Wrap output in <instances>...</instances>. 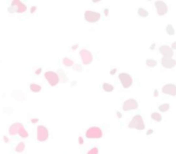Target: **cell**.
I'll list each match as a JSON object with an SVG mask.
<instances>
[{"label": "cell", "mask_w": 176, "mask_h": 154, "mask_svg": "<svg viewBox=\"0 0 176 154\" xmlns=\"http://www.w3.org/2000/svg\"><path fill=\"white\" fill-rule=\"evenodd\" d=\"M128 128L129 129H136V130H144L145 129V123L142 119V116L136 114L131 118V120L128 124Z\"/></svg>", "instance_id": "1"}, {"label": "cell", "mask_w": 176, "mask_h": 154, "mask_svg": "<svg viewBox=\"0 0 176 154\" xmlns=\"http://www.w3.org/2000/svg\"><path fill=\"white\" fill-rule=\"evenodd\" d=\"M102 130L99 126H91L86 130V137L89 140H95V138H101L102 137Z\"/></svg>", "instance_id": "2"}, {"label": "cell", "mask_w": 176, "mask_h": 154, "mask_svg": "<svg viewBox=\"0 0 176 154\" xmlns=\"http://www.w3.org/2000/svg\"><path fill=\"white\" fill-rule=\"evenodd\" d=\"M50 136V131L48 129L43 125H39L36 128V140L39 142H45Z\"/></svg>", "instance_id": "3"}, {"label": "cell", "mask_w": 176, "mask_h": 154, "mask_svg": "<svg viewBox=\"0 0 176 154\" xmlns=\"http://www.w3.org/2000/svg\"><path fill=\"white\" fill-rule=\"evenodd\" d=\"M43 76H45V80L48 82V84L51 87H56L58 83L60 82L58 74L57 72H54V71H46Z\"/></svg>", "instance_id": "4"}, {"label": "cell", "mask_w": 176, "mask_h": 154, "mask_svg": "<svg viewBox=\"0 0 176 154\" xmlns=\"http://www.w3.org/2000/svg\"><path fill=\"white\" fill-rule=\"evenodd\" d=\"M118 78H119V82H121L122 87L125 89L131 87V84H133V77L129 74H127V72H121L118 75Z\"/></svg>", "instance_id": "5"}, {"label": "cell", "mask_w": 176, "mask_h": 154, "mask_svg": "<svg viewBox=\"0 0 176 154\" xmlns=\"http://www.w3.org/2000/svg\"><path fill=\"white\" fill-rule=\"evenodd\" d=\"M100 18H101V14L99 12L91 11V10H87L85 12V19L88 23H97V22H99Z\"/></svg>", "instance_id": "6"}, {"label": "cell", "mask_w": 176, "mask_h": 154, "mask_svg": "<svg viewBox=\"0 0 176 154\" xmlns=\"http://www.w3.org/2000/svg\"><path fill=\"white\" fill-rule=\"evenodd\" d=\"M80 58H81V61L83 65H89L93 61V54L86 48L80 51Z\"/></svg>", "instance_id": "7"}, {"label": "cell", "mask_w": 176, "mask_h": 154, "mask_svg": "<svg viewBox=\"0 0 176 154\" xmlns=\"http://www.w3.org/2000/svg\"><path fill=\"white\" fill-rule=\"evenodd\" d=\"M154 7H156V11L158 13V16H165L168 13V5L162 1V0H156L154 1Z\"/></svg>", "instance_id": "8"}, {"label": "cell", "mask_w": 176, "mask_h": 154, "mask_svg": "<svg viewBox=\"0 0 176 154\" xmlns=\"http://www.w3.org/2000/svg\"><path fill=\"white\" fill-rule=\"evenodd\" d=\"M139 107V104L135 99H128L125 100L122 105V110L123 111H133V110H136Z\"/></svg>", "instance_id": "9"}, {"label": "cell", "mask_w": 176, "mask_h": 154, "mask_svg": "<svg viewBox=\"0 0 176 154\" xmlns=\"http://www.w3.org/2000/svg\"><path fill=\"white\" fill-rule=\"evenodd\" d=\"M159 52L163 57H167V58H173L174 55V49L171 48V46H168V45H163L159 47Z\"/></svg>", "instance_id": "10"}, {"label": "cell", "mask_w": 176, "mask_h": 154, "mask_svg": "<svg viewBox=\"0 0 176 154\" xmlns=\"http://www.w3.org/2000/svg\"><path fill=\"white\" fill-rule=\"evenodd\" d=\"M162 91L167 95H171V96H176V86L173 83H168L162 88Z\"/></svg>", "instance_id": "11"}, {"label": "cell", "mask_w": 176, "mask_h": 154, "mask_svg": "<svg viewBox=\"0 0 176 154\" xmlns=\"http://www.w3.org/2000/svg\"><path fill=\"white\" fill-rule=\"evenodd\" d=\"M11 6H14L17 13H24L27 11V5L23 4L21 0H11Z\"/></svg>", "instance_id": "12"}, {"label": "cell", "mask_w": 176, "mask_h": 154, "mask_svg": "<svg viewBox=\"0 0 176 154\" xmlns=\"http://www.w3.org/2000/svg\"><path fill=\"white\" fill-rule=\"evenodd\" d=\"M22 128H23L22 123H19V122L13 123V124L10 126V129H9V134L11 135V136H16V135L19 134V131H21V129H22Z\"/></svg>", "instance_id": "13"}, {"label": "cell", "mask_w": 176, "mask_h": 154, "mask_svg": "<svg viewBox=\"0 0 176 154\" xmlns=\"http://www.w3.org/2000/svg\"><path fill=\"white\" fill-rule=\"evenodd\" d=\"M162 66L165 69H173L176 66V60L173 59V58H167V57H163L162 58Z\"/></svg>", "instance_id": "14"}, {"label": "cell", "mask_w": 176, "mask_h": 154, "mask_svg": "<svg viewBox=\"0 0 176 154\" xmlns=\"http://www.w3.org/2000/svg\"><path fill=\"white\" fill-rule=\"evenodd\" d=\"M57 74H58V76H59V81H60L62 83H66V82L69 81L68 77H66V75H65V72L63 71L62 69H59V70H58Z\"/></svg>", "instance_id": "15"}, {"label": "cell", "mask_w": 176, "mask_h": 154, "mask_svg": "<svg viewBox=\"0 0 176 154\" xmlns=\"http://www.w3.org/2000/svg\"><path fill=\"white\" fill-rule=\"evenodd\" d=\"M29 88H30V90L33 91V93H39V91H41V86L40 84H37V83H31L30 86H29Z\"/></svg>", "instance_id": "16"}, {"label": "cell", "mask_w": 176, "mask_h": 154, "mask_svg": "<svg viewBox=\"0 0 176 154\" xmlns=\"http://www.w3.org/2000/svg\"><path fill=\"white\" fill-rule=\"evenodd\" d=\"M62 63L64 66H66V68H70V66H74V60L70 59V58H63L62 60Z\"/></svg>", "instance_id": "17"}, {"label": "cell", "mask_w": 176, "mask_h": 154, "mask_svg": "<svg viewBox=\"0 0 176 154\" xmlns=\"http://www.w3.org/2000/svg\"><path fill=\"white\" fill-rule=\"evenodd\" d=\"M138 14H139L141 18H146V17H148V11L145 10L144 7H139V9H138Z\"/></svg>", "instance_id": "18"}, {"label": "cell", "mask_w": 176, "mask_h": 154, "mask_svg": "<svg viewBox=\"0 0 176 154\" xmlns=\"http://www.w3.org/2000/svg\"><path fill=\"white\" fill-rule=\"evenodd\" d=\"M24 149H26V143L24 142H19L14 147V151L17 152V153H22V152H24Z\"/></svg>", "instance_id": "19"}, {"label": "cell", "mask_w": 176, "mask_h": 154, "mask_svg": "<svg viewBox=\"0 0 176 154\" xmlns=\"http://www.w3.org/2000/svg\"><path fill=\"white\" fill-rule=\"evenodd\" d=\"M151 118L154 122H162V114L159 113V112H153V113L151 114Z\"/></svg>", "instance_id": "20"}, {"label": "cell", "mask_w": 176, "mask_h": 154, "mask_svg": "<svg viewBox=\"0 0 176 154\" xmlns=\"http://www.w3.org/2000/svg\"><path fill=\"white\" fill-rule=\"evenodd\" d=\"M102 89L105 91H107V93H111L114 90V86L111 83H102Z\"/></svg>", "instance_id": "21"}, {"label": "cell", "mask_w": 176, "mask_h": 154, "mask_svg": "<svg viewBox=\"0 0 176 154\" xmlns=\"http://www.w3.org/2000/svg\"><path fill=\"white\" fill-rule=\"evenodd\" d=\"M165 30H167V34H168V35H170V36L175 35V29H174V27L171 25V24H168L167 28H165Z\"/></svg>", "instance_id": "22"}, {"label": "cell", "mask_w": 176, "mask_h": 154, "mask_svg": "<svg viewBox=\"0 0 176 154\" xmlns=\"http://www.w3.org/2000/svg\"><path fill=\"white\" fill-rule=\"evenodd\" d=\"M157 60H154V59H147L146 60V65L148 66V68H156L157 66Z\"/></svg>", "instance_id": "23"}, {"label": "cell", "mask_w": 176, "mask_h": 154, "mask_svg": "<svg viewBox=\"0 0 176 154\" xmlns=\"http://www.w3.org/2000/svg\"><path fill=\"white\" fill-rule=\"evenodd\" d=\"M18 136L22 137V138H27V137L29 136V132L26 130V128H24V126L21 129V131H19V134H18Z\"/></svg>", "instance_id": "24"}, {"label": "cell", "mask_w": 176, "mask_h": 154, "mask_svg": "<svg viewBox=\"0 0 176 154\" xmlns=\"http://www.w3.org/2000/svg\"><path fill=\"white\" fill-rule=\"evenodd\" d=\"M170 110V105L169 104H162L159 106V112H168Z\"/></svg>", "instance_id": "25"}, {"label": "cell", "mask_w": 176, "mask_h": 154, "mask_svg": "<svg viewBox=\"0 0 176 154\" xmlns=\"http://www.w3.org/2000/svg\"><path fill=\"white\" fill-rule=\"evenodd\" d=\"M72 70H74V71H77V72H82L83 71L82 66L79 65V64H74V66H72Z\"/></svg>", "instance_id": "26"}, {"label": "cell", "mask_w": 176, "mask_h": 154, "mask_svg": "<svg viewBox=\"0 0 176 154\" xmlns=\"http://www.w3.org/2000/svg\"><path fill=\"white\" fill-rule=\"evenodd\" d=\"M98 153H99V149H98V147H92V148L87 152V154H98Z\"/></svg>", "instance_id": "27"}, {"label": "cell", "mask_w": 176, "mask_h": 154, "mask_svg": "<svg viewBox=\"0 0 176 154\" xmlns=\"http://www.w3.org/2000/svg\"><path fill=\"white\" fill-rule=\"evenodd\" d=\"M7 11H9L10 13H17V10H16L14 6H10L9 9H7Z\"/></svg>", "instance_id": "28"}, {"label": "cell", "mask_w": 176, "mask_h": 154, "mask_svg": "<svg viewBox=\"0 0 176 154\" xmlns=\"http://www.w3.org/2000/svg\"><path fill=\"white\" fill-rule=\"evenodd\" d=\"M77 48H79V45H77V43H74V45L71 46V49H72V51H76Z\"/></svg>", "instance_id": "29"}, {"label": "cell", "mask_w": 176, "mask_h": 154, "mask_svg": "<svg viewBox=\"0 0 176 154\" xmlns=\"http://www.w3.org/2000/svg\"><path fill=\"white\" fill-rule=\"evenodd\" d=\"M35 11H36V6H31V7H30V13H35Z\"/></svg>", "instance_id": "30"}, {"label": "cell", "mask_w": 176, "mask_h": 154, "mask_svg": "<svg viewBox=\"0 0 176 154\" xmlns=\"http://www.w3.org/2000/svg\"><path fill=\"white\" fill-rule=\"evenodd\" d=\"M41 71H42V70H41V68H37L36 70H35V75H40V74H41Z\"/></svg>", "instance_id": "31"}, {"label": "cell", "mask_w": 176, "mask_h": 154, "mask_svg": "<svg viewBox=\"0 0 176 154\" xmlns=\"http://www.w3.org/2000/svg\"><path fill=\"white\" fill-rule=\"evenodd\" d=\"M3 138H4V142H6V143H9V142H10V138H9L7 136H4Z\"/></svg>", "instance_id": "32"}, {"label": "cell", "mask_w": 176, "mask_h": 154, "mask_svg": "<svg viewBox=\"0 0 176 154\" xmlns=\"http://www.w3.org/2000/svg\"><path fill=\"white\" fill-rule=\"evenodd\" d=\"M117 72V69H111V71H110V75H115Z\"/></svg>", "instance_id": "33"}, {"label": "cell", "mask_w": 176, "mask_h": 154, "mask_svg": "<svg viewBox=\"0 0 176 154\" xmlns=\"http://www.w3.org/2000/svg\"><path fill=\"white\" fill-rule=\"evenodd\" d=\"M37 122H39V119H37V118H33V119H31V123H33V124H36Z\"/></svg>", "instance_id": "34"}, {"label": "cell", "mask_w": 176, "mask_h": 154, "mask_svg": "<svg viewBox=\"0 0 176 154\" xmlns=\"http://www.w3.org/2000/svg\"><path fill=\"white\" fill-rule=\"evenodd\" d=\"M79 143L80 145H83V137H81V136L79 137Z\"/></svg>", "instance_id": "35"}, {"label": "cell", "mask_w": 176, "mask_h": 154, "mask_svg": "<svg viewBox=\"0 0 176 154\" xmlns=\"http://www.w3.org/2000/svg\"><path fill=\"white\" fill-rule=\"evenodd\" d=\"M154 48H156V43H152V45L150 46V49H151V51H153Z\"/></svg>", "instance_id": "36"}, {"label": "cell", "mask_w": 176, "mask_h": 154, "mask_svg": "<svg viewBox=\"0 0 176 154\" xmlns=\"http://www.w3.org/2000/svg\"><path fill=\"white\" fill-rule=\"evenodd\" d=\"M104 14H105L106 17H107V16H109V9H105V10H104Z\"/></svg>", "instance_id": "37"}, {"label": "cell", "mask_w": 176, "mask_h": 154, "mask_svg": "<svg viewBox=\"0 0 176 154\" xmlns=\"http://www.w3.org/2000/svg\"><path fill=\"white\" fill-rule=\"evenodd\" d=\"M151 134H153V130H152V129L147 130V132H146V135H151Z\"/></svg>", "instance_id": "38"}, {"label": "cell", "mask_w": 176, "mask_h": 154, "mask_svg": "<svg viewBox=\"0 0 176 154\" xmlns=\"http://www.w3.org/2000/svg\"><path fill=\"white\" fill-rule=\"evenodd\" d=\"M171 48L176 49V41H175V42H173V45H171Z\"/></svg>", "instance_id": "39"}, {"label": "cell", "mask_w": 176, "mask_h": 154, "mask_svg": "<svg viewBox=\"0 0 176 154\" xmlns=\"http://www.w3.org/2000/svg\"><path fill=\"white\" fill-rule=\"evenodd\" d=\"M116 114H117V117H118V118H122V113H121V112H119V111L117 112Z\"/></svg>", "instance_id": "40"}, {"label": "cell", "mask_w": 176, "mask_h": 154, "mask_svg": "<svg viewBox=\"0 0 176 154\" xmlns=\"http://www.w3.org/2000/svg\"><path fill=\"white\" fill-rule=\"evenodd\" d=\"M158 94H159V93H158V90L156 89V90L153 91V95H154V96H158Z\"/></svg>", "instance_id": "41"}, {"label": "cell", "mask_w": 176, "mask_h": 154, "mask_svg": "<svg viewBox=\"0 0 176 154\" xmlns=\"http://www.w3.org/2000/svg\"><path fill=\"white\" fill-rule=\"evenodd\" d=\"M100 1H101V0H92V3H93V4H97V3H100Z\"/></svg>", "instance_id": "42"}, {"label": "cell", "mask_w": 176, "mask_h": 154, "mask_svg": "<svg viewBox=\"0 0 176 154\" xmlns=\"http://www.w3.org/2000/svg\"><path fill=\"white\" fill-rule=\"evenodd\" d=\"M148 1H150V0H148Z\"/></svg>", "instance_id": "43"}]
</instances>
